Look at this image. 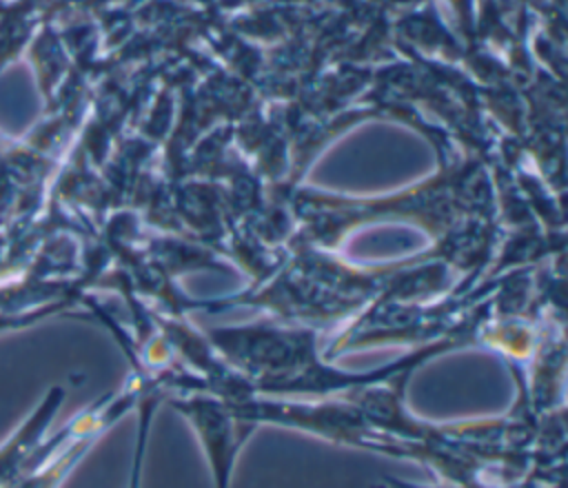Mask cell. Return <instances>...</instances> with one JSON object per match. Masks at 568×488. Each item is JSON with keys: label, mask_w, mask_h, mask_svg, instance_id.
<instances>
[{"label": "cell", "mask_w": 568, "mask_h": 488, "mask_svg": "<svg viewBox=\"0 0 568 488\" xmlns=\"http://www.w3.org/2000/svg\"><path fill=\"white\" fill-rule=\"evenodd\" d=\"M206 337L222 359L242 375L253 395L306 399L346 397L399 375H413L422 364L442 353L479 344V335H475L473 328H457L379 368L346 370L324 359L317 348V333L304 326L288 328L257 322L233 328H211Z\"/></svg>", "instance_id": "obj_1"}, {"label": "cell", "mask_w": 568, "mask_h": 488, "mask_svg": "<svg viewBox=\"0 0 568 488\" xmlns=\"http://www.w3.org/2000/svg\"><path fill=\"white\" fill-rule=\"evenodd\" d=\"M164 401L195 430L211 466L215 488H229L235 459L257 426L242 419L229 399L206 390L171 393Z\"/></svg>", "instance_id": "obj_2"}, {"label": "cell", "mask_w": 568, "mask_h": 488, "mask_svg": "<svg viewBox=\"0 0 568 488\" xmlns=\"http://www.w3.org/2000/svg\"><path fill=\"white\" fill-rule=\"evenodd\" d=\"M67 397L64 386H51L38 401L31 415L0 444V488L24 475L31 466L33 453L44 441L53 417Z\"/></svg>", "instance_id": "obj_3"}]
</instances>
